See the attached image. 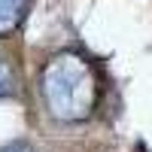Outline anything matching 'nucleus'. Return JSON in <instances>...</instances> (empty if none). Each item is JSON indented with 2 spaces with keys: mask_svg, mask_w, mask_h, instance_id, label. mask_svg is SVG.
Segmentation results:
<instances>
[{
  "mask_svg": "<svg viewBox=\"0 0 152 152\" xmlns=\"http://www.w3.org/2000/svg\"><path fill=\"white\" fill-rule=\"evenodd\" d=\"M24 9H28V0H0V37L12 34L21 24Z\"/></svg>",
  "mask_w": 152,
  "mask_h": 152,
  "instance_id": "nucleus-2",
  "label": "nucleus"
},
{
  "mask_svg": "<svg viewBox=\"0 0 152 152\" xmlns=\"http://www.w3.org/2000/svg\"><path fill=\"white\" fill-rule=\"evenodd\" d=\"M9 91H12V70H9L6 61L0 58V97L9 94Z\"/></svg>",
  "mask_w": 152,
  "mask_h": 152,
  "instance_id": "nucleus-3",
  "label": "nucleus"
},
{
  "mask_svg": "<svg viewBox=\"0 0 152 152\" xmlns=\"http://www.w3.org/2000/svg\"><path fill=\"white\" fill-rule=\"evenodd\" d=\"M3 152H34V149H31L28 143H15V146H6Z\"/></svg>",
  "mask_w": 152,
  "mask_h": 152,
  "instance_id": "nucleus-4",
  "label": "nucleus"
},
{
  "mask_svg": "<svg viewBox=\"0 0 152 152\" xmlns=\"http://www.w3.org/2000/svg\"><path fill=\"white\" fill-rule=\"evenodd\" d=\"M40 91L49 113L61 122H82L91 116V110L97 107L100 85L91 64L82 55H55L43 67L40 76Z\"/></svg>",
  "mask_w": 152,
  "mask_h": 152,
  "instance_id": "nucleus-1",
  "label": "nucleus"
}]
</instances>
